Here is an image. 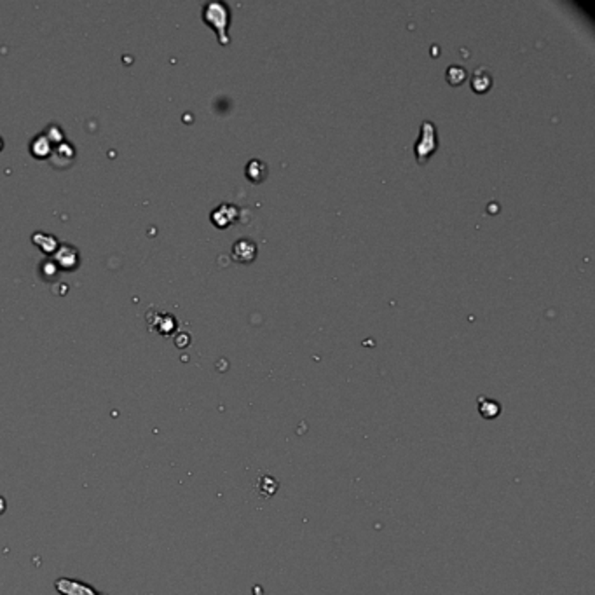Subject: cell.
Segmentation results:
<instances>
[{
  "label": "cell",
  "mask_w": 595,
  "mask_h": 595,
  "mask_svg": "<svg viewBox=\"0 0 595 595\" xmlns=\"http://www.w3.org/2000/svg\"><path fill=\"white\" fill-rule=\"evenodd\" d=\"M492 86V75L489 74L487 69L484 67H478L477 70H473L472 74V88L475 93H485L489 91Z\"/></svg>",
  "instance_id": "cell-6"
},
{
  "label": "cell",
  "mask_w": 595,
  "mask_h": 595,
  "mask_svg": "<svg viewBox=\"0 0 595 595\" xmlns=\"http://www.w3.org/2000/svg\"><path fill=\"white\" fill-rule=\"evenodd\" d=\"M478 412L484 419H496L501 414V405L487 397H478Z\"/></svg>",
  "instance_id": "cell-8"
},
{
  "label": "cell",
  "mask_w": 595,
  "mask_h": 595,
  "mask_svg": "<svg viewBox=\"0 0 595 595\" xmlns=\"http://www.w3.org/2000/svg\"><path fill=\"white\" fill-rule=\"evenodd\" d=\"M56 259H58V262L62 264L63 267L70 269V267H74L75 264H77V251H75V248L69 246V244H63V246L60 248Z\"/></svg>",
  "instance_id": "cell-10"
},
{
  "label": "cell",
  "mask_w": 595,
  "mask_h": 595,
  "mask_svg": "<svg viewBox=\"0 0 595 595\" xmlns=\"http://www.w3.org/2000/svg\"><path fill=\"white\" fill-rule=\"evenodd\" d=\"M238 212L239 210L236 208L234 205H227V203H224V205L217 206V208L213 210L212 220L215 222V225H218V227H225V225H229L231 222L236 220Z\"/></svg>",
  "instance_id": "cell-5"
},
{
  "label": "cell",
  "mask_w": 595,
  "mask_h": 595,
  "mask_svg": "<svg viewBox=\"0 0 595 595\" xmlns=\"http://www.w3.org/2000/svg\"><path fill=\"white\" fill-rule=\"evenodd\" d=\"M232 259L239 264H248L257 257V243L250 238H239L234 241L231 250Z\"/></svg>",
  "instance_id": "cell-4"
},
{
  "label": "cell",
  "mask_w": 595,
  "mask_h": 595,
  "mask_svg": "<svg viewBox=\"0 0 595 595\" xmlns=\"http://www.w3.org/2000/svg\"><path fill=\"white\" fill-rule=\"evenodd\" d=\"M55 589L60 595H107L89 583L75 578H58L55 582Z\"/></svg>",
  "instance_id": "cell-3"
},
{
  "label": "cell",
  "mask_w": 595,
  "mask_h": 595,
  "mask_svg": "<svg viewBox=\"0 0 595 595\" xmlns=\"http://www.w3.org/2000/svg\"><path fill=\"white\" fill-rule=\"evenodd\" d=\"M244 173H246V176L254 183H261L266 180V176H267V164L261 159H251V161H248Z\"/></svg>",
  "instance_id": "cell-7"
},
{
  "label": "cell",
  "mask_w": 595,
  "mask_h": 595,
  "mask_svg": "<svg viewBox=\"0 0 595 595\" xmlns=\"http://www.w3.org/2000/svg\"><path fill=\"white\" fill-rule=\"evenodd\" d=\"M446 79L449 84L461 86L463 82L468 79V72H466L465 67H461V65H450L446 72Z\"/></svg>",
  "instance_id": "cell-9"
},
{
  "label": "cell",
  "mask_w": 595,
  "mask_h": 595,
  "mask_svg": "<svg viewBox=\"0 0 595 595\" xmlns=\"http://www.w3.org/2000/svg\"><path fill=\"white\" fill-rule=\"evenodd\" d=\"M203 20L206 21L212 28L217 32L218 42L222 46H227L229 44V20H231V11H229V6L225 2H220V0H212V2H206L203 6Z\"/></svg>",
  "instance_id": "cell-1"
},
{
  "label": "cell",
  "mask_w": 595,
  "mask_h": 595,
  "mask_svg": "<svg viewBox=\"0 0 595 595\" xmlns=\"http://www.w3.org/2000/svg\"><path fill=\"white\" fill-rule=\"evenodd\" d=\"M251 595H266V592H264V586L262 585H254V589H251Z\"/></svg>",
  "instance_id": "cell-12"
},
{
  "label": "cell",
  "mask_w": 595,
  "mask_h": 595,
  "mask_svg": "<svg viewBox=\"0 0 595 595\" xmlns=\"http://www.w3.org/2000/svg\"><path fill=\"white\" fill-rule=\"evenodd\" d=\"M6 510H7V503H6V499L0 496V515H2Z\"/></svg>",
  "instance_id": "cell-13"
},
{
  "label": "cell",
  "mask_w": 595,
  "mask_h": 595,
  "mask_svg": "<svg viewBox=\"0 0 595 595\" xmlns=\"http://www.w3.org/2000/svg\"><path fill=\"white\" fill-rule=\"evenodd\" d=\"M32 150L37 157L47 156L49 150H51V145H49V138L46 137V135H42V137H37L35 140H33Z\"/></svg>",
  "instance_id": "cell-11"
},
{
  "label": "cell",
  "mask_w": 595,
  "mask_h": 595,
  "mask_svg": "<svg viewBox=\"0 0 595 595\" xmlns=\"http://www.w3.org/2000/svg\"><path fill=\"white\" fill-rule=\"evenodd\" d=\"M436 149H438V140H436L435 124L431 120H423L419 140L414 143V152H416L417 163H426Z\"/></svg>",
  "instance_id": "cell-2"
}]
</instances>
